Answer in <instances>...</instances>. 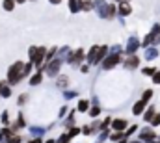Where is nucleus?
I'll use <instances>...</instances> for the list:
<instances>
[{
    "label": "nucleus",
    "instance_id": "26",
    "mask_svg": "<svg viewBox=\"0 0 160 143\" xmlns=\"http://www.w3.org/2000/svg\"><path fill=\"white\" fill-rule=\"evenodd\" d=\"M71 2V11H77L78 9V6H77V0H69Z\"/></svg>",
    "mask_w": 160,
    "mask_h": 143
},
{
    "label": "nucleus",
    "instance_id": "6",
    "mask_svg": "<svg viewBox=\"0 0 160 143\" xmlns=\"http://www.w3.org/2000/svg\"><path fill=\"white\" fill-rule=\"evenodd\" d=\"M123 65H125L127 69H130V71H132V69H138V67H140V58H138L136 54H130V56L123 62Z\"/></svg>",
    "mask_w": 160,
    "mask_h": 143
},
{
    "label": "nucleus",
    "instance_id": "18",
    "mask_svg": "<svg viewBox=\"0 0 160 143\" xmlns=\"http://www.w3.org/2000/svg\"><path fill=\"white\" fill-rule=\"evenodd\" d=\"M50 74H56V69H60V62H52V65L50 67H47Z\"/></svg>",
    "mask_w": 160,
    "mask_h": 143
},
{
    "label": "nucleus",
    "instance_id": "17",
    "mask_svg": "<svg viewBox=\"0 0 160 143\" xmlns=\"http://www.w3.org/2000/svg\"><path fill=\"white\" fill-rule=\"evenodd\" d=\"M149 125H151L153 128H157V126H160V111L157 113V115H155V117H153V119H151V123H149Z\"/></svg>",
    "mask_w": 160,
    "mask_h": 143
},
{
    "label": "nucleus",
    "instance_id": "29",
    "mask_svg": "<svg viewBox=\"0 0 160 143\" xmlns=\"http://www.w3.org/2000/svg\"><path fill=\"white\" fill-rule=\"evenodd\" d=\"M32 143H41V140H36V141H32Z\"/></svg>",
    "mask_w": 160,
    "mask_h": 143
},
{
    "label": "nucleus",
    "instance_id": "10",
    "mask_svg": "<svg viewBox=\"0 0 160 143\" xmlns=\"http://www.w3.org/2000/svg\"><path fill=\"white\" fill-rule=\"evenodd\" d=\"M145 106H147V102H143V101L140 99V101L132 106V113H134V115H142V113L145 111Z\"/></svg>",
    "mask_w": 160,
    "mask_h": 143
},
{
    "label": "nucleus",
    "instance_id": "12",
    "mask_svg": "<svg viewBox=\"0 0 160 143\" xmlns=\"http://www.w3.org/2000/svg\"><path fill=\"white\" fill-rule=\"evenodd\" d=\"M145 50H147V52H145V58H147V60H155V58L158 56V50H157V47H147Z\"/></svg>",
    "mask_w": 160,
    "mask_h": 143
},
{
    "label": "nucleus",
    "instance_id": "11",
    "mask_svg": "<svg viewBox=\"0 0 160 143\" xmlns=\"http://www.w3.org/2000/svg\"><path fill=\"white\" fill-rule=\"evenodd\" d=\"M142 115H143V121H145V123H151V119L157 115V110H155V106H149Z\"/></svg>",
    "mask_w": 160,
    "mask_h": 143
},
{
    "label": "nucleus",
    "instance_id": "23",
    "mask_svg": "<svg viewBox=\"0 0 160 143\" xmlns=\"http://www.w3.org/2000/svg\"><path fill=\"white\" fill-rule=\"evenodd\" d=\"M151 80H153V84L155 86H160V71H157L153 76H151Z\"/></svg>",
    "mask_w": 160,
    "mask_h": 143
},
{
    "label": "nucleus",
    "instance_id": "14",
    "mask_svg": "<svg viewBox=\"0 0 160 143\" xmlns=\"http://www.w3.org/2000/svg\"><path fill=\"white\" fill-rule=\"evenodd\" d=\"M110 140H112V141H123V140H127V138H125V132H114V134L110 136Z\"/></svg>",
    "mask_w": 160,
    "mask_h": 143
},
{
    "label": "nucleus",
    "instance_id": "20",
    "mask_svg": "<svg viewBox=\"0 0 160 143\" xmlns=\"http://www.w3.org/2000/svg\"><path fill=\"white\" fill-rule=\"evenodd\" d=\"M82 58H84V52H82V50H78L75 56H71V62H73V63H77V62H80Z\"/></svg>",
    "mask_w": 160,
    "mask_h": 143
},
{
    "label": "nucleus",
    "instance_id": "24",
    "mask_svg": "<svg viewBox=\"0 0 160 143\" xmlns=\"http://www.w3.org/2000/svg\"><path fill=\"white\" fill-rule=\"evenodd\" d=\"M99 113H101V108L99 106H93L91 110H89V115H91V117H97Z\"/></svg>",
    "mask_w": 160,
    "mask_h": 143
},
{
    "label": "nucleus",
    "instance_id": "1",
    "mask_svg": "<svg viewBox=\"0 0 160 143\" xmlns=\"http://www.w3.org/2000/svg\"><path fill=\"white\" fill-rule=\"evenodd\" d=\"M160 43V24L158 22H155L153 24V28H151V32L145 36V39L142 41V47L143 48H147V47H157Z\"/></svg>",
    "mask_w": 160,
    "mask_h": 143
},
{
    "label": "nucleus",
    "instance_id": "2",
    "mask_svg": "<svg viewBox=\"0 0 160 143\" xmlns=\"http://www.w3.org/2000/svg\"><path fill=\"white\" fill-rule=\"evenodd\" d=\"M21 69H22V63H21V62H17V63L9 69V72H8V78H9V82H11V84L21 82V78L24 76V74L21 72Z\"/></svg>",
    "mask_w": 160,
    "mask_h": 143
},
{
    "label": "nucleus",
    "instance_id": "16",
    "mask_svg": "<svg viewBox=\"0 0 160 143\" xmlns=\"http://www.w3.org/2000/svg\"><path fill=\"white\" fill-rule=\"evenodd\" d=\"M157 71H158L157 67H143V69H142V72H143L145 76H153V74H155Z\"/></svg>",
    "mask_w": 160,
    "mask_h": 143
},
{
    "label": "nucleus",
    "instance_id": "22",
    "mask_svg": "<svg viewBox=\"0 0 160 143\" xmlns=\"http://www.w3.org/2000/svg\"><path fill=\"white\" fill-rule=\"evenodd\" d=\"M13 6H15V0H6L4 2V9H8V11H11Z\"/></svg>",
    "mask_w": 160,
    "mask_h": 143
},
{
    "label": "nucleus",
    "instance_id": "28",
    "mask_svg": "<svg viewBox=\"0 0 160 143\" xmlns=\"http://www.w3.org/2000/svg\"><path fill=\"white\" fill-rule=\"evenodd\" d=\"M50 2H52V4H58V2H60V0H50Z\"/></svg>",
    "mask_w": 160,
    "mask_h": 143
},
{
    "label": "nucleus",
    "instance_id": "27",
    "mask_svg": "<svg viewBox=\"0 0 160 143\" xmlns=\"http://www.w3.org/2000/svg\"><path fill=\"white\" fill-rule=\"evenodd\" d=\"M9 95H11V93H9V87H4V89H2V97H9Z\"/></svg>",
    "mask_w": 160,
    "mask_h": 143
},
{
    "label": "nucleus",
    "instance_id": "25",
    "mask_svg": "<svg viewBox=\"0 0 160 143\" xmlns=\"http://www.w3.org/2000/svg\"><path fill=\"white\" fill-rule=\"evenodd\" d=\"M39 82H41V74H36V76L30 80V84H32V86H36V84H39Z\"/></svg>",
    "mask_w": 160,
    "mask_h": 143
},
{
    "label": "nucleus",
    "instance_id": "15",
    "mask_svg": "<svg viewBox=\"0 0 160 143\" xmlns=\"http://www.w3.org/2000/svg\"><path fill=\"white\" fill-rule=\"evenodd\" d=\"M93 7V4H91V0H80V9H91Z\"/></svg>",
    "mask_w": 160,
    "mask_h": 143
},
{
    "label": "nucleus",
    "instance_id": "13",
    "mask_svg": "<svg viewBox=\"0 0 160 143\" xmlns=\"http://www.w3.org/2000/svg\"><path fill=\"white\" fill-rule=\"evenodd\" d=\"M153 95H155V91H153V89H145V91H143V95H142V101H143V102H149V101L153 99Z\"/></svg>",
    "mask_w": 160,
    "mask_h": 143
},
{
    "label": "nucleus",
    "instance_id": "5",
    "mask_svg": "<svg viewBox=\"0 0 160 143\" xmlns=\"http://www.w3.org/2000/svg\"><path fill=\"white\" fill-rule=\"evenodd\" d=\"M142 47V43H140V39L138 37H130L128 39V45H127V48H125V52L130 56V54H136V50Z\"/></svg>",
    "mask_w": 160,
    "mask_h": 143
},
{
    "label": "nucleus",
    "instance_id": "9",
    "mask_svg": "<svg viewBox=\"0 0 160 143\" xmlns=\"http://www.w3.org/2000/svg\"><path fill=\"white\" fill-rule=\"evenodd\" d=\"M106 54H108V47H99V50H97V56H95L93 63H101V62L106 58Z\"/></svg>",
    "mask_w": 160,
    "mask_h": 143
},
{
    "label": "nucleus",
    "instance_id": "21",
    "mask_svg": "<svg viewBox=\"0 0 160 143\" xmlns=\"http://www.w3.org/2000/svg\"><path fill=\"white\" fill-rule=\"evenodd\" d=\"M78 110L80 111H88V110H89V102H88V101H80Z\"/></svg>",
    "mask_w": 160,
    "mask_h": 143
},
{
    "label": "nucleus",
    "instance_id": "7",
    "mask_svg": "<svg viewBox=\"0 0 160 143\" xmlns=\"http://www.w3.org/2000/svg\"><path fill=\"white\" fill-rule=\"evenodd\" d=\"M112 128L116 132H125L128 128V121H125V119H114L112 121Z\"/></svg>",
    "mask_w": 160,
    "mask_h": 143
},
{
    "label": "nucleus",
    "instance_id": "19",
    "mask_svg": "<svg viewBox=\"0 0 160 143\" xmlns=\"http://www.w3.org/2000/svg\"><path fill=\"white\" fill-rule=\"evenodd\" d=\"M136 130H138V126H136V125H132V126H128V128L125 130V138H128V136H132V134H134Z\"/></svg>",
    "mask_w": 160,
    "mask_h": 143
},
{
    "label": "nucleus",
    "instance_id": "4",
    "mask_svg": "<svg viewBox=\"0 0 160 143\" xmlns=\"http://www.w3.org/2000/svg\"><path fill=\"white\" fill-rule=\"evenodd\" d=\"M118 63H121V54H119V52L106 56V58H104V62H102V67H104V69H114Z\"/></svg>",
    "mask_w": 160,
    "mask_h": 143
},
{
    "label": "nucleus",
    "instance_id": "3",
    "mask_svg": "<svg viewBox=\"0 0 160 143\" xmlns=\"http://www.w3.org/2000/svg\"><path fill=\"white\" fill-rule=\"evenodd\" d=\"M142 141H147V143H153L158 136H157V132H155V128L153 126H145V128H142L140 130V136H138Z\"/></svg>",
    "mask_w": 160,
    "mask_h": 143
},
{
    "label": "nucleus",
    "instance_id": "8",
    "mask_svg": "<svg viewBox=\"0 0 160 143\" xmlns=\"http://www.w3.org/2000/svg\"><path fill=\"white\" fill-rule=\"evenodd\" d=\"M118 13H119L121 17H127V15H130V13H132V7H130V4H127V2H121V4H118Z\"/></svg>",
    "mask_w": 160,
    "mask_h": 143
}]
</instances>
